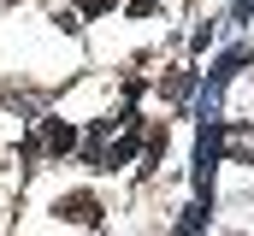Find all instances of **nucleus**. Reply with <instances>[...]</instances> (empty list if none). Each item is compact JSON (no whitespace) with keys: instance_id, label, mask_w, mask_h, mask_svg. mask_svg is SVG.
I'll return each mask as SVG.
<instances>
[{"instance_id":"1","label":"nucleus","mask_w":254,"mask_h":236,"mask_svg":"<svg viewBox=\"0 0 254 236\" xmlns=\"http://www.w3.org/2000/svg\"><path fill=\"white\" fill-rule=\"evenodd\" d=\"M60 219H77V225H95V195H71V201H60Z\"/></svg>"},{"instance_id":"3","label":"nucleus","mask_w":254,"mask_h":236,"mask_svg":"<svg viewBox=\"0 0 254 236\" xmlns=\"http://www.w3.org/2000/svg\"><path fill=\"white\" fill-rule=\"evenodd\" d=\"M107 6H113V0H83V12H107Z\"/></svg>"},{"instance_id":"2","label":"nucleus","mask_w":254,"mask_h":236,"mask_svg":"<svg viewBox=\"0 0 254 236\" xmlns=\"http://www.w3.org/2000/svg\"><path fill=\"white\" fill-rule=\"evenodd\" d=\"M71 142H77V130H71V124H60V118H54V124H48V148H54V154H65Z\"/></svg>"}]
</instances>
